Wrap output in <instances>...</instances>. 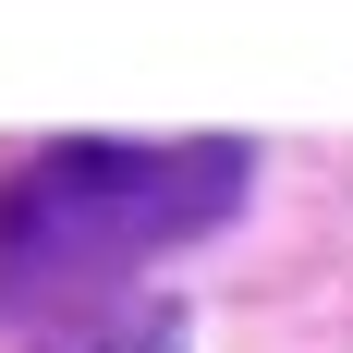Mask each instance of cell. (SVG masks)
<instances>
[{"label":"cell","mask_w":353,"mask_h":353,"mask_svg":"<svg viewBox=\"0 0 353 353\" xmlns=\"http://www.w3.org/2000/svg\"><path fill=\"white\" fill-rule=\"evenodd\" d=\"M232 195H244V146L232 134H183V146L85 134V146H49L0 195V305L12 317L98 305V292L134 281L146 256L195 244Z\"/></svg>","instance_id":"cell-1"}]
</instances>
